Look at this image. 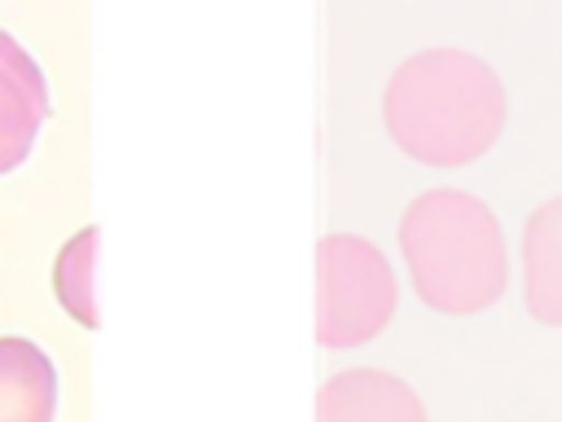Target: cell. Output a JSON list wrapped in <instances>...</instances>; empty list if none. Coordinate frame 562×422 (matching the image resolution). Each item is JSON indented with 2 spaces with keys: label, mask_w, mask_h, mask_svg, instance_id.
<instances>
[{
  "label": "cell",
  "mask_w": 562,
  "mask_h": 422,
  "mask_svg": "<svg viewBox=\"0 0 562 422\" xmlns=\"http://www.w3.org/2000/svg\"><path fill=\"white\" fill-rule=\"evenodd\" d=\"M400 251L417 295L448 316L483 312L509 277L501 220L465 189L417 193L400 220Z\"/></svg>",
  "instance_id": "2"
},
{
  "label": "cell",
  "mask_w": 562,
  "mask_h": 422,
  "mask_svg": "<svg viewBox=\"0 0 562 422\" xmlns=\"http://www.w3.org/2000/svg\"><path fill=\"white\" fill-rule=\"evenodd\" d=\"M400 281L391 259L360 233H325L316 242V343H369L395 316Z\"/></svg>",
  "instance_id": "3"
},
{
  "label": "cell",
  "mask_w": 562,
  "mask_h": 422,
  "mask_svg": "<svg viewBox=\"0 0 562 422\" xmlns=\"http://www.w3.org/2000/svg\"><path fill=\"white\" fill-rule=\"evenodd\" d=\"M97 237L101 229L88 224L79 233L66 237V246L53 259V295L57 303L79 321V325H97V299H92V264H97Z\"/></svg>",
  "instance_id": "8"
},
{
  "label": "cell",
  "mask_w": 562,
  "mask_h": 422,
  "mask_svg": "<svg viewBox=\"0 0 562 422\" xmlns=\"http://www.w3.org/2000/svg\"><path fill=\"white\" fill-rule=\"evenodd\" d=\"M316 422H426V404L400 374L338 369L316 391Z\"/></svg>",
  "instance_id": "5"
},
{
  "label": "cell",
  "mask_w": 562,
  "mask_h": 422,
  "mask_svg": "<svg viewBox=\"0 0 562 422\" xmlns=\"http://www.w3.org/2000/svg\"><path fill=\"white\" fill-rule=\"evenodd\" d=\"M53 413H57L53 356L22 334H0V422H53Z\"/></svg>",
  "instance_id": "6"
},
{
  "label": "cell",
  "mask_w": 562,
  "mask_h": 422,
  "mask_svg": "<svg viewBox=\"0 0 562 422\" xmlns=\"http://www.w3.org/2000/svg\"><path fill=\"white\" fill-rule=\"evenodd\" d=\"M382 114L404 154L430 167H461L501 136L505 84L465 48H422L386 79Z\"/></svg>",
  "instance_id": "1"
},
{
  "label": "cell",
  "mask_w": 562,
  "mask_h": 422,
  "mask_svg": "<svg viewBox=\"0 0 562 422\" xmlns=\"http://www.w3.org/2000/svg\"><path fill=\"white\" fill-rule=\"evenodd\" d=\"M48 114L53 97L44 70L9 31H0V176L31 154L35 132Z\"/></svg>",
  "instance_id": "4"
},
{
  "label": "cell",
  "mask_w": 562,
  "mask_h": 422,
  "mask_svg": "<svg viewBox=\"0 0 562 422\" xmlns=\"http://www.w3.org/2000/svg\"><path fill=\"white\" fill-rule=\"evenodd\" d=\"M522 295L536 321L562 325V193L522 224Z\"/></svg>",
  "instance_id": "7"
}]
</instances>
